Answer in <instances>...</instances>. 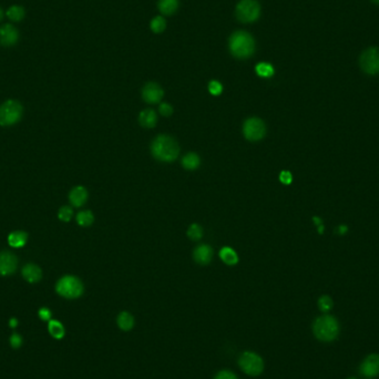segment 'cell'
<instances>
[{"mask_svg":"<svg viewBox=\"0 0 379 379\" xmlns=\"http://www.w3.org/2000/svg\"><path fill=\"white\" fill-rule=\"evenodd\" d=\"M152 154L159 161L172 162L180 153V147L173 138L169 136H159L151 145Z\"/></svg>","mask_w":379,"mask_h":379,"instance_id":"cell-1","label":"cell"},{"mask_svg":"<svg viewBox=\"0 0 379 379\" xmlns=\"http://www.w3.org/2000/svg\"><path fill=\"white\" fill-rule=\"evenodd\" d=\"M230 50L233 56L245 59L254 54V39L245 31H237L232 34L230 39Z\"/></svg>","mask_w":379,"mask_h":379,"instance_id":"cell-2","label":"cell"},{"mask_svg":"<svg viewBox=\"0 0 379 379\" xmlns=\"http://www.w3.org/2000/svg\"><path fill=\"white\" fill-rule=\"evenodd\" d=\"M313 331L319 341L331 342L337 337L340 327H338V323L334 317L326 315V316L318 317L315 320Z\"/></svg>","mask_w":379,"mask_h":379,"instance_id":"cell-3","label":"cell"},{"mask_svg":"<svg viewBox=\"0 0 379 379\" xmlns=\"http://www.w3.org/2000/svg\"><path fill=\"white\" fill-rule=\"evenodd\" d=\"M56 290L58 294L65 299H78L83 293V284L78 277L67 275L58 281Z\"/></svg>","mask_w":379,"mask_h":379,"instance_id":"cell-4","label":"cell"},{"mask_svg":"<svg viewBox=\"0 0 379 379\" xmlns=\"http://www.w3.org/2000/svg\"><path fill=\"white\" fill-rule=\"evenodd\" d=\"M22 116V106L16 100H8L0 106V125L10 127L19 122Z\"/></svg>","mask_w":379,"mask_h":379,"instance_id":"cell-5","label":"cell"},{"mask_svg":"<svg viewBox=\"0 0 379 379\" xmlns=\"http://www.w3.org/2000/svg\"><path fill=\"white\" fill-rule=\"evenodd\" d=\"M238 365L249 376H259L264 369L263 359L253 352H244L238 358Z\"/></svg>","mask_w":379,"mask_h":379,"instance_id":"cell-6","label":"cell"},{"mask_svg":"<svg viewBox=\"0 0 379 379\" xmlns=\"http://www.w3.org/2000/svg\"><path fill=\"white\" fill-rule=\"evenodd\" d=\"M260 14L261 7L256 0H241L236 6V17L242 22H253Z\"/></svg>","mask_w":379,"mask_h":379,"instance_id":"cell-7","label":"cell"},{"mask_svg":"<svg viewBox=\"0 0 379 379\" xmlns=\"http://www.w3.org/2000/svg\"><path fill=\"white\" fill-rule=\"evenodd\" d=\"M359 65L361 70L367 74L374 75L379 73V49L371 47L363 51L359 58Z\"/></svg>","mask_w":379,"mask_h":379,"instance_id":"cell-8","label":"cell"},{"mask_svg":"<svg viewBox=\"0 0 379 379\" xmlns=\"http://www.w3.org/2000/svg\"><path fill=\"white\" fill-rule=\"evenodd\" d=\"M243 133L249 141H259L264 138L266 133L264 122L259 118L247 119L243 125Z\"/></svg>","mask_w":379,"mask_h":379,"instance_id":"cell-9","label":"cell"},{"mask_svg":"<svg viewBox=\"0 0 379 379\" xmlns=\"http://www.w3.org/2000/svg\"><path fill=\"white\" fill-rule=\"evenodd\" d=\"M18 265V260L17 256L10 252H2L0 253V275L8 276L14 274Z\"/></svg>","mask_w":379,"mask_h":379,"instance_id":"cell-10","label":"cell"},{"mask_svg":"<svg viewBox=\"0 0 379 379\" xmlns=\"http://www.w3.org/2000/svg\"><path fill=\"white\" fill-rule=\"evenodd\" d=\"M163 95H164V92H163L161 87L153 82L148 83L142 90V97L144 101H147L148 103L160 102L162 100Z\"/></svg>","mask_w":379,"mask_h":379,"instance_id":"cell-11","label":"cell"},{"mask_svg":"<svg viewBox=\"0 0 379 379\" xmlns=\"http://www.w3.org/2000/svg\"><path fill=\"white\" fill-rule=\"evenodd\" d=\"M361 374L366 377H374L379 374V355H370L360 366Z\"/></svg>","mask_w":379,"mask_h":379,"instance_id":"cell-12","label":"cell"},{"mask_svg":"<svg viewBox=\"0 0 379 379\" xmlns=\"http://www.w3.org/2000/svg\"><path fill=\"white\" fill-rule=\"evenodd\" d=\"M18 40V31L10 26L6 25L0 28V44L4 46H13Z\"/></svg>","mask_w":379,"mask_h":379,"instance_id":"cell-13","label":"cell"},{"mask_svg":"<svg viewBox=\"0 0 379 379\" xmlns=\"http://www.w3.org/2000/svg\"><path fill=\"white\" fill-rule=\"evenodd\" d=\"M70 203L75 207L82 206L83 204L88 200V191L83 186H75L71 190L69 194Z\"/></svg>","mask_w":379,"mask_h":379,"instance_id":"cell-14","label":"cell"},{"mask_svg":"<svg viewBox=\"0 0 379 379\" xmlns=\"http://www.w3.org/2000/svg\"><path fill=\"white\" fill-rule=\"evenodd\" d=\"M193 255H194V260L196 263L205 265L212 261L213 249L211 246L203 244V245H200L195 248Z\"/></svg>","mask_w":379,"mask_h":379,"instance_id":"cell-15","label":"cell"},{"mask_svg":"<svg viewBox=\"0 0 379 379\" xmlns=\"http://www.w3.org/2000/svg\"><path fill=\"white\" fill-rule=\"evenodd\" d=\"M22 276L29 283H37L43 277V271L34 264H27L22 268Z\"/></svg>","mask_w":379,"mask_h":379,"instance_id":"cell-16","label":"cell"},{"mask_svg":"<svg viewBox=\"0 0 379 379\" xmlns=\"http://www.w3.org/2000/svg\"><path fill=\"white\" fill-rule=\"evenodd\" d=\"M28 240V235L26 232L22 231H15L10 233L8 236V243L11 247L14 248H20L26 245Z\"/></svg>","mask_w":379,"mask_h":379,"instance_id":"cell-17","label":"cell"},{"mask_svg":"<svg viewBox=\"0 0 379 379\" xmlns=\"http://www.w3.org/2000/svg\"><path fill=\"white\" fill-rule=\"evenodd\" d=\"M156 113L151 109L143 110L139 115L140 124L144 128H148V129H151V128H153L156 124Z\"/></svg>","mask_w":379,"mask_h":379,"instance_id":"cell-18","label":"cell"},{"mask_svg":"<svg viewBox=\"0 0 379 379\" xmlns=\"http://www.w3.org/2000/svg\"><path fill=\"white\" fill-rule=\"evenodd\" d=\"M116 324L122 330H131L134 326V318L130 313L122 312L116 318Z\"/></svg>","mask_w":379,"mask_h":379,"instance_id":"cell-19","label":"cell"},{"mask_svg":"<svg viewBox=\"0 0 379 379\" xmlns=\"http://www.w3.org/2000/svg\"><path fill=\"white\" fill-rule=\"evenodd\" d=\"M220 258L227 265H235L238 262V256L236 252L231 247H223L220 252Z\"/></svg>","mask_w":379,"mask_h":379,"instance_id":"cell-20","label":"cell"},{"mask_svg":"<svg viewBox=\"0 0 379 379\" xmlns=\"http://www.w3.org/2000/svg\"><path fill=\"white\" fill-rule=\"evenodd\" d=\"M48 330L50 335L56 338V340H61V338H63V336H65V327H63V325L58 322V320H55V319H51L49 320V325H48Z\"/></svg>","mask_w":379,"mask_h":379,"instance_id":"cell-21","label":"cell"},{"mask_svg":"<svg viewBox=\"0 0 379 379\" xmlns=\"http://www.w3.org/2000/svg\"><path fill=\"white\" fill-rule=\"evenodd\" d=\"M179 7L178 0H160L159 2V10L163 15H172L176 13Z\"/></svg>","mask_w":379,"mask_h":379,"instance_id":"cell-22","label":"cell"},{"mask_svg":"<svg viewBox=\"0 0 379 379\" xmlns=\"http://www.w3.org/2000/svg\"><path fill=\"white\" fill-rule=\"evenodd\" d=\"M201 160L196 153H188L182 159V165L186 170H195L200 166Z\"/></svg>","mask_w":379,"mask_h":379,"instance_id":"cell-23","label":"cell"},{"mask_svg":"<svg viewBox=\"0 0 379 379\" xmlns=\"http://www.w3.org/2000/svg\"><path fill=\"white\" fill-rule=\"evenodd\" d=\"M255 71L262 78H271L274 74V68L270 63L261 62L255 68Z\"/></svg>","mask_w":379,"mask_h":379,"instance_id":"cell-24","label":"cell"},{"mask_svg":"<svg viewBox=\"0 0 379 379\" xmlns=\"http://www.w3.org/2000/svg\"><path fill=\"white\" fill-rule=\"evenodd\" d=\"M93 221H95V218H93L91 211H82L77 215V222L81 226H90Z\"/></svg>","mask_w":379,"mask_h":379,"instance_id":"cell-25","label":"cell"},{"mask_svg":"<svg viewBox=\"0 0 379 379\" xmlns=\"http://www.w3.org/2000/svg\"><path fill=\"white\" fill-rule=\"evenodd\" d=\"M7 15L11 20L19 21L23 18V16H25V10H23V8L20 7V6H13V7H10L7 11Z\"/></svg>","mask_w":379,"mask_h":379,"instance_id":"cell-26","label":"cell"},{"mask_svg":"<svg viewBox=\"0 0 379 379\" xmlns=\"http://www.w3.org/2000/svg\"><path fill=\"white\" fill-rule=\"evenodd\" d=\"M188 236L193 241H199L203 236V230L200 225L192 224L188 230Z\"/></svg>","mask_w":379,"mask_h":379,"instance_id":"cell-27","label":"cell"},{"mask_svg":"<svg viewBox=\"0 0 379 379\" xmlns=\"http://www.w3.org/2000/svg\"><path fill=\"white\" fill-rule=\"evenodd\" d=\"M165 20L162 18V17H155V18L151 21V29L152 31L155 33H160L165 29Z\"/></svg>","mask_w":379,"mask_h":379,"instance_id":"cell-28","label":"cell"},{"mask_svg":"<svg viewBox=\"0 0 379 379\" xmlns=\"http://www.w3.org/2000/svg\"><path fill=\"white\" fill-rule=\"evenodd\" d=\"M72 209L69 206H62L59 209V213H58V218H59V220L63 221V222H69L72 218Z\"/></svg>","mask_w":379,"mask_h":379,"instance_id":"cell-29","label":"cell"},{"mask_svg":"<svg viewBox=\"0 0 379 379\" xmlns=\"http://www.w3.org/2000/svg\"><path fill=\"white\" fill-rule=\"evenodd\" d=\"M318 306L323 312H328L330 308L333 307V302H331L330 297L323 296V297H320L318 301Z\"/></svg>","mask_w":379,"mask_h":379,"instance_id":"cell-30","label":"cell"},{"mask_svg":"<svg viewBox=\"0 0 379 379\" xmlns=\"http://www.w3.org/2000/svg\"><path fill=\"white\" fill-rule=\"evenodd\" d=\"M208 91L211 92V95L213 96H220L223 91V86L221 85L219 81L213 80L208 85Z\"/></svg>","mask_w":379,"mask_h":379,"instance_id":"cell-31","label":"cell"},{"mask_svg":"<svg viewBox=\"0 0 379 379\" xmlns=\"http://www.w3.org/2000/svg\"><path fill=\"white\" fill-rule=\"evenodd\" d=\"M38 315H39V317L41 318L43 320H48V322H49V320H51L52 313H51V311L49 310V308L43 307V308H40V310H39Z\"/></svg>","mask_w":379,"mask_h":379,"instance_id":"cell-32","label":"cell"},{"mask_svg":"<svg viewBox=\"0 0 379 379\" xmlns=\"http://www.w3.org/2000/svg\"><path fill=\"white\" fill-rule=\"evenodd\" d=\"M9 342H10V345L13 346L14 348H19L21 346V344H22V338L18 334H14L13 336L10 337Z\"/></svg>","mask_w":379,"mask_h":379,"instance_id":"cell-33","label":"cell"},{"mask_svg":"<svg viewBox=\"0 0 379 379\" xmlns=\"http://www.w3.org/2000/svg\"><path fill=\"white\" fill-rule=\"evenodd\" d=\"M279 180H281V182L283 184H290L291 183V180H293V177H291L290 172L288 171H282L281 174H279Z\"/></svg>","mask_w":379,"mask_h":379,"instance_id":"cell-34","label":"cell"},{"mask_svg":"<svg viewBox=\"0 0 379 379\" xmlns=\"http://www.w3.org/2000/svg\"><path fill=\"white\" fill-rule=\"evenodd\" d=\"M214 379H237V377L229 370H222V371H220L217 376H215Z\"/></svg>","mask_w":379,"mask_h":379,"instance_id":"cell-35","label":"cell"},{"mask_svg":"<svg viewBox=\"0 0 379 379\" xmlns=\"http://www.w3.org/2000/svg\"><path fill=\"white\" fill-rule=\"evenodd\" d=\"M160 113L164 116H170L173 113V108L167 103H162L160 106Z\"/></svg>","mask_w":379,"mask_h":379,"instance_id":"cell-36","label":"cell"},{"mask_svg":"<svg viewBox=\"0 0 379 379\" xmlns=\"http://www.w3.org/2000/svg\"><path fill=\"white\" fill-rule=\"evenodd\" d=\"M9 325H10L11 328H16L17 325H18V320H17L16 318H11L9 320Z\"/></svg>","mask_w":379,"mask_h":379,"instance_id":"cell-37","label":"cell"},{"mask_svg":"<svg viewBox=\"0 0 379 379\" xmlns=\"http://www.w3.org/2000/svg\"><path fill=\"white\" fill-rule=\"evenodd\" d=\"M371 2L376 5H379V0H371Z\"/></svg>","mask_w":379,"mask_h":379,"instance_id":"cell-38","label":"cell"},{"mask_svg":"<svg viewBox=\"0 0 379 379\" xmlns=\"http://www.w3.org/2000/svg\"><path fill=\"white\" fill-rule=\"evenodd\" d=\"M2 18H3V10L0 9V20H2Z\"/></svg>","mask_w":379,"mask_h":379,"instance_id":"cell-39","label":"cell"},{"mask_svg":"<svg viewBox=\"0 0 379 379\" xmlns=\"http://www.w3.org/2000/svg\"><path fill=\"white\" fill-rule=\"evenodd\" d=\"M351 379H355V378H351Z\"/></svg>","mask_w":379,"mask_h":379,"instance_id":"cell-40","label":"cell"}]
</instances>
